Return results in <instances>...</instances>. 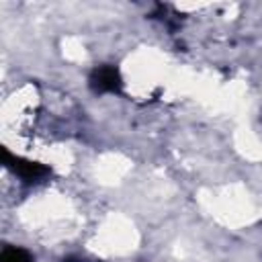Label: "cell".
Here are the masks:
<instances>
[{
    "instance_id": "obj_3",
    "label": "cell",
    "mask_w": 262,
    "mask_h": 262,
    "mask_svg": "<svg viewBox=\"0 0 262 262\" xmlns=\"http://www.w3.org/2000/svg\"><path fill=\"white\" fill-rule=\"evenodd\" d=\"M0 262H35V260L27 250L16 246H6L0 254Z\"/></svg>"
},
{
    "instance_id": "obj_1",
    "label": "cell",
    "mask_w": 262,
    "mask_h": 262,
    "mask_svg": "<svg viewBox=\"0 0 262 262\" xmlns=\"http://www.w3.org/2000/svg\"><path fill=\"white\" fill-rule=\"evenodd\" d=\"M0 156H2V164L8 170H12L25 182H41L51 174L49 166H45L41 162H35V160H29V158H23V156H16V154L8 151L6 147H2Z\"/></svg>"
},
{
    "instance_id": "obj_2",
    "label": "cell",
    "mask_w": 262,
    "mask_h": 262,
    "mask_svg": "<svg viewBox=\"0 0 262 262\" xmlns=\"http://www.w3.org/2000/svg\"><path fill=\"white\" fill-rule=\"evenodd\" d=\"M88 84L96 94H119L123 90V76L115 66H98L92 70Z\"/></svg>"
}]
</instances>
